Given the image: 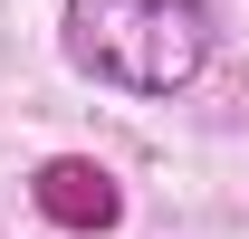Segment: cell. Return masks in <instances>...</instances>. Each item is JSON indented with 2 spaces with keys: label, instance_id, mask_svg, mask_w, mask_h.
Returning a JSON list of instances; mask_svg holds the SVG:
<instances>
[{
  "label": "cell",
  "instance_id": "cell-1",
  "mask_svg": "<svg viewBox=\"0 0 249 239\" xmlns=\"http://www.w3.org/2000/svg\"><path fill=\"white\" fill-rule=\"evenodd\" d=\"M58 48L77 77L115 96H182L220 48V10L211 0H67L58 10Z\"/></svg>",
  "mask_w": 249,
  "mask_h": 239
},
{
  "label": "cell",
  "instance_id": "cell-2",
  "mask_svg": "<svg viewBox=\"0 0 249 239\" xmlns=\"http://www.w3.org/2000/svg\"><path fill=\"white\" fill-rule=\"evenodd\" d=\"M29 201L58 220V230H115L124 220V191L106 163H87V153H58V163H38L29 172Z\"/></svg>",
  "mask_w": 249,
  "mask_h": 239
}]
</instances>
